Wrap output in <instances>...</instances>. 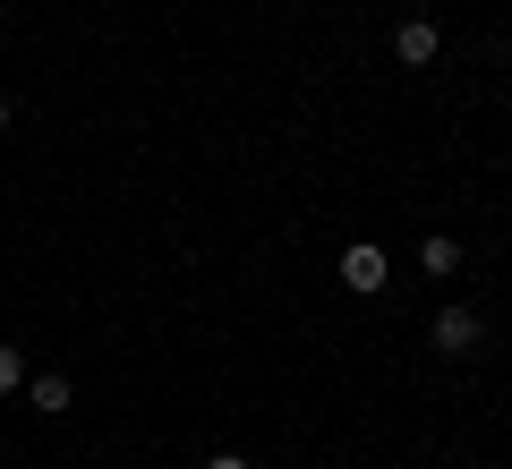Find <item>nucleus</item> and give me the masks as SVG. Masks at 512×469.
Listing matches in <instances>:
<instances>
[{
    "label": "nucleus",
    "instance_id": "f257e3e1",
    "mask_svg": "<svg viewBox=\"0 0 512 469\" xmlns=\"http://www.w3.org/2000/svg\"><path fill=\"white\" fill-rule=\"evenodd\" d=\"M342 282L359 290V299H376V290L393 282V265H384V248H376V239H350V248H342Z\"/></svg>",
    "mask_w": 512,
    "mask_h": 469
},
{
    "label": "nucleus",
    "instance_id": "f03ea898",
    "mask_svg": "<svg viewBox=\"0 0 512 469\" xmlns=\"http://www.w3.org/2000/svg\"><path fill=\"white\" fill-rule=\"evenodd\" d=\"M427 342H436L444 359H461V350H478V307H444L436 325H427Z\"/></svg>",
    "mask_w": 512,
    "mask_h": 469
},
{
    "label": "nucleus",
    "instance_id": "7ed1b4c3",
    "mask_svg": "<svg viewBox=\"0 0 512 469\" xmlns=\"http://www.w3.org/2000/svg\"><path fill=\"white\" fill-rule=\"evenodd\" d=\"M436 43H444V35H436V26H427V18H410V26H402V35H393V52H402V60H410V69H427V60H436Z\"/></svg>",
    "mask_w": 512,
    "mask_h": 469
},
{
    "label": "nucleus",
    "instance_id": "20e7f679",
    "mask_svg": "<svg viewBox=\"0 0 512 469\" xmlns=\"http://www.w3.org/2000/svg\"><path fill=\"white\" fill-rule=\"evenodd\" d=\"M419 265H427V273H461V239L427 231V239H419Z\"/></svg>",
    "mask_w": 512,
    "mask_h": 469
},
{
    "label": "nucleus",
    "instance_id": "39448f33",
    "mask_svg": "<svg viewBox=\"0 0 512 469\" xmlns=\"http://www.w3.org/2000/svg\"><path fill=\"white\" fill-rule=\"evenodd\" d=\"M26 401H35L43 418H60V410H69V376H35V384H26Z\"/></svg>",
    "mask_w": 512,
    "mask_h": 469
},
{
    "label": "nucleus",
    "instance_id": "423d86ee",
    "mask_svg": "<svg viewBox=\"0 0 512 469\" xmlns=\"http://www.w3.org/2000/svg\"><path fill=\"white\" fill-rule=\"evenodd\" d=\"M26 384V359H18V342H0V393H18Z\"/></svg>",
    "mask_w": 512,
    "mask_h": 469
},
{
    "label": "nucleus",
    "instance_id": "0eeeda50",
    "mask_svg": "<svg viewBox=\"0 0 512 469\" xmlns=\"http://www.w3.org/2000/svg\"><path fill=\"white\" fill-rule=\"evenodd\" d=\"M205 469H248V461H239V452H214V461H205Z\"/></svg>",
    "mask_w": 512,
    "mask_h": 469
},
{
    "label": "nucleus",
    "instance_id": "6e6552de",
    "mask_svg": "<svg viewBox=\"0 0 512 469\" xmlns=\"http://www.w3.org/2000/svg\"><path fill=\"white\" fill-rule=\"evenodd\" d=\"M0 128H9V94H0Z\"/></svg>",
    "mask_w": 512,
    "mask_h": 469
}]
</instances>
